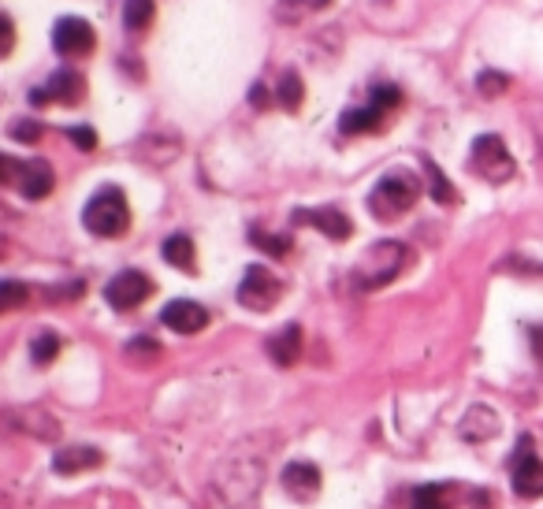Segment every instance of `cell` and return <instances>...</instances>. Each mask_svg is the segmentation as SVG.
<instances>
[{"instance_id":"e0dca14e","label":"cell","mask_w":543,"mask_h":509,"mask_svg":"<svg viewBox=\"0 0 543 509\" xmlns=\"http://www.w3.org/2000/svg\"><path fill=\"white\" fill-rule=\"evenodd\" d=\"M454 502V487L451 483H421L413 491L410 506L413 509H447Z\"/></svg>"},{"instance_id":"9c48e42d","label":"cell","mask_w":543,"mask_h":509,"mask_svg":"<svg viewBox=\"0 0 543 509\" xmlns=\"http://www.w3.org/2000/svg\"><path fill=\"white\" fill-rule=\"evenodd\" d=\"M82 97H86V79H82L79 71H71V67H60L56 75H49V82H45L41 90L30 93V101H34V105H45V101L79 105Z\"/></svg>"},{"instance_id":"7a4b0ae2","label":"cell","mask_w":543,"mask_h":509,"mask_svg":"<svg viewBox=\"0 0 543 509\" xmlns=\"http://www.w3.org/2000/svg\"><path fill=\"white\" fill-rule=\"evenodd\" d=\"M82 223H86V231L97 235V238L127 235V227H131V205H127L123 190L108 186V190H101V194H93L90 205H86V212H82Z\"/></svg>"},{"instance_id":"d4e9b609","label":"cell","mask_w":543,"mask_h":509,"mask_svg":"<svg viewBox=\"0 0 543 509\" xmlns=\"http://www.w3.org/2000/svg\"><path fill=\"white\" fill-rule=\"evenodd\" d=\"M506 86H510V79H506L503 71H484L477 79V90L484 97H499V93H506Z\"/></svg>"},{"instance_id":"5b68a950","label":"cell","mask_w":543,"mask_h":509,"mask_svg":"<svg viewBox=\"0 0 543 509\" xmlns=\"http://www.w3.org/2000/svg\"><path fill=\"white\" fill-rule=\"evenodd\" d=\"M469 168L477 171L480 179L499 186L514 175V157H510V149L499 134H480L473 142V153H469Z\"/></svg>"},{"instance_id":"cb8c5ba5","label":"cell","mask_w":543,"mask_h":509,"mask_svg":"<svg viewBox=\"0 0 543 509\" xmlns=\"http://www.w3.org/2000/svg\"><path fill=\"white\" fill-rule=\"evenodd\" d=\"M253 246L272 253V257H287L291 253V238H276V235H261V231H253Z\"/></svg>"},{"instance_id":"d6a6232c","label":"cell","mask_w":543,"mask_h":509,"mask_svg":"<svg viewBox=\"0 0 543 509\" xmlns=\"http://www.w3.org/2000/svg\"><path fill=\"white\" fill-rule=\"evenodd\" d=\"M287 4H298V8H324V4H332V0H283V8Z\"/></svg>"},{"instance_id":"ac0fdd59","label":"cell","mask_w":543,"mask_h":509,"mask_svg":"<svg viewBox=\"0 0 543 509\" xmlns=\"http://www.w3.org/2000/svg\"><path fill=\"white\" fill-rule=\"evenodd\" d=\"M194 257H198V253H194L190 235H172L164 242V261L172 264V268H179V272H194V268H198Z\"/></svg>"},{"instance_id":"2e32d148","label":"cell","mask_w":543,"mask_h":509,"mask_svg":"<svg viewBox=\"0 0 543 509\" xmlns=\"http://www.w3.org/2000/svg\"><path fill=\"white\" fill-rule=\"evenodd\" d=\"M384 123V112L376 105H358V108H346L343 119H339V131L343 134H372L380 131Z\"/></svg>"},{"instance_id":"277c9868","label":"cell","mask_w":543,"mask_h":509,"mask_svg":"<svg viewBox=\"0 0 543 509\" xmlns=\"http://www.w3.org/2000/svg\"><path fill=\"white\" fill-rule=\"evenodd\" d=\"M0 179L8 186H15L23 197H30V201H41V197L53 194V168L45 164V160H27V164H15L12 157L0 160Z\"/></svg>"},{"instance_id":"83f0119b","label":"cell","mask_w":543,"mask_h":509,"mask_svg":"<svg viewBox=\"0 0 543 509\" xmlns=\"http://www.w3.org/2000/svg\"><path fill=\"white\" fill-rule=\"evenodd\" d=\"M67 138L79 145V149H86V153H90V149H97V134H93V127H71V131H67Z\"/></svg>"},{"instance_id":"f1b7e54d","label":"cell","mask_w":543,"mask_h":509,"mask_svg":"<svg viewBox=\"0 0 543 509\" xmlns=\"http://www.w3.org/2000/svg\"><path fill=\"white\" fill-rule=\"evenodd\" d=\"M0 27H4V45H0V53L8 56L12 53V45H15V27H12V19H8V15H0Z\"/></svg>"},{"instance_id":"484cf974","label":"cell","mask_w":543,"mask_h":509,"mask_svg":"<svg viewBox=\"0 0 543 509\" xmlns=\"http://www.w3.org/2000/svg\"><path fill=\"white\" fill-rule=\"evenodd\" d=\"M12 138H15V142H38V138H41V123H38V119H15V123H12Z\"/></svg>"},{"instance_id":"6da1fadb","label":"cell","mask_w":543,"mask_h":509,"mask_svg":"<svg viewBox=\"0 0 543 509\" xmlns=\"http://www.w3.org/2000/svg\"><path fill=\"white\" fill-rule=\"evenodd\" d=\"M406 264V246L402 242H372L361 261L354 264V287L358 290H380L387 287Z\"/></svg>"},{"instance_id":"8fae6325","label":"cell","mask_w":543,"mask_h":509,"mask_svg":"<svg viewBox=\"0 0 543 509\" xmlns=\"http://www.w3.org/2000/svg\"><path fill=\"white\" fill-rule=\"evenodd\" d=\"M160 320H164V327L179 331V335H198L201 327L209 324V309L190 298H179V301H168V305H164Z\"/></svg>"},{"instance_id":"5bb4252c","label":"cell","mask_w":543,"mask_h":509,"mask_svg":"<svg viewBox=\"0 0 543 509\" xmlns=\"http://www.w3.org/2000/svg\"><path fill=\"white\" fill-rule=\"evenodd\" d=\"M298 353H302V327L298 324H287L283 331H276V335L268 339V357H272L279 368H291L294 361H298Z\"/></svg>"},{"instance_id":"4dcf8cb0","label":"cell","mask_w":543,"mask_h":509,"mask_svg":"<svg viewBox=\"0 0 543 509\" xmlns=\"http://www.w3.org/2000/svg\"><path fill=\"white\" fill-rule=\"evenodd\" d=\"M532 353H536V361L543 365V327H536V331H532Z\"/></svg>"},{"instance_id":"603a6c76","label":"cell","mask_w":543,"mask_h":509,"mask_svg":"<svg viewBox=\"0 0 543 509\" xmlns=\"http://www.w3.org/2000/svg\"><path fill=\"white\" fill-rule=\"evenodd\" d=\"M369 105H376L380 112H391V108L402 105V90L398 86H391V82H380V86H372V97H369Z\"/></svg>"},{"instance_id":"8992f818","label":"cell","mask_w":543,"mask_h":509,"mask_svg":"<svg viewBox=\"0 0 543 509\" xmlns=\"http://www.w3.org/2000/svg\"><path fill=\"white\" fill-rule=\"evenodd\" d=\"M279 298H283V283L268 268L250 264L239 283V305H246L250 313H268Z\"/></svg>"},{"instance_id":"7402d4cb","label":"cell","mask_w":543,"mask_h":509,"mask_svg":"<svg viewBox=\"0 0 543 509\" xmlns=\"http://www.w3.org/2000/svg\"><path fill=\"white\" fill-rule=\"evenodd\" d=\"M56 353H60V335H53V331H41L38 339L30 342V357H34V365H53Z\"/></svg>"},{"instance_id":"52a82bcc","label":"cell","mask_w":543,"mask_h":509,"mask_svg":"<svg viewBox=\"0 0 543 509\" xmlns=\"http://www.w3.org/2000/svg\"><path fill=\"white\" fill-rule=\"evenodd\" d=\"M153 294V279L142 272H120V275H112L108 279V287H105V301L112 305V309H120V313H127V309H138L142 301Z\"/></svg>"},{"instance_id":"9a60e30c","label":"cell","mask_w":543,"mask_h":509,"mask_svg":"<svg viewBox=\"0 0 543 509\" xmlns=\"http://www.w3.org/2000/svg\"><path fill=\"white\" fill-rule=\"evenodd\" d=\"M105 457H101V450H93V446H67V450H60V454L53 457V469L60 472V476H75V472H86V469H97Z\"/></svg>"},{"instance_id":"44dd1931","label":"cell","mask_w":543,"mask_h":509,"mask_svg":"<svg viewBox=\"0 0 543 509\" xmlns=\"http://www.w3.org/2000/svg\"><path fill=\"white\" fill-rule=\"evenodd\" d=\"M276 97H279V105L287 108V112H298V105H302V97H305V86H302V79L294 75V71H287L283 79H279V90H276Z\"/></svg>"},{"instance_id":"d6986e66","label":"cell","mask_w":543,"mask_h":509,"mask_svg":"<svg viewBox=\"0 0 543 509\" xmlns=\"http://www.w3.org/2000/svg\"><path fill=\"white\" fill-rule=\"evenodd\" d=\"M153 15H157V4H153V0H123V23H127L131 34L149 30Z\"/></svg>"},{"instance_id":"4316f807","label":"cell","mask_w":543,"mask_h":509,"mask_svg":"<svg viewBox=\"0 0 543 509\" xmlns=\"http://www.w3.org/2000/svg\"><path fill=\"white\" fill-rule=\"evenodd\" d=\"M27 298H30V290L19 287V283H4V287H0V305H4V309H15V305H23Z\"/></svg>"},{"instance_id":"4fadbf2b","label":"cell","mask_w":543,"mask_h":509,"mask_svg":"<svg viewBox=\"0 0 543 509\" xmlns=\"http://www.w3.org/2000/svg\"><path fill=\"white\" fill-rule=\"evenodd\" d=\"M283 491L298 502H313L320 495V469L313 461H291L283 469Z\"/></svg>"},{"instance_id":"3957f363","label":"cell","mask_w":543,"mask_h":509,"mask_svg":"<svg viewBox=\"0 0 543 509\" xmlns=\"http://www.w3.org/2000/svg\"><path fill=\"white\" fill-rule=\"evenodd\" d=\"M417 194H421V183L413 179L410 171H391L372 186L369 212L376 220H398L417 205Z\"/></svg>"},{"instance_id":"836d02e7","label":"cell","mask_w":543,"mask_h":509,"mask_svg":"<svg viewBox=\"0 0 543 509\" xmlns=\"http://www.w3.org/2000/svg\"><path fill=\"white\" fill-rule=\"evenodd\" d=\"M536 131H540V142H543V116H540V127H536Z\"/></svg>"},{"instance_id":"ba28073f","label":"cell","mask_w":543,"mask_h":509,"mask_svg":"<svg viewBox=\"0 0 543 509\" xmlns=\"http://www.w3.org/2000/svg\"><path fill=\"white\" fill-rule=\"evenodd\" d=\"M53 45L60 56H71V60H75V56L93 53L97 34H93V27L86 19H79V15H64V19L53 27Z\"/></svg>"},{"instance_id":"ffe728a7","label":"cell","mask_w":543,"mask_h":509,"mask_svg":"<svg viewBox=\"0 0 543 509\" xmlns=\"http://www.w3.org/2000/svg\"><path fill=\"white\" fill-rule=\"evenodd\" d=\"M421 164H424V175H428V183H432V197H436L439 205H454V201H458V194H454L451 179H447V175L436 168V160L424 157Z\"/></svg>"},{"instance_id":"30bf717a","label":"cell","mask_w":543,"mask_h":509,"mask_svg":"<svg viewBox=\"0 0 543 509\" xmlns=\"http://www.w3.org/2000/svg\"><path fill=\"white\" fill-rule=\"evenodd\" d=\"M514 491L521 498H543V461L529 454V439L514 454Z\"/></svg>"},{"instance_id":"1f68e13d","label":"cell","mask_w":543,"mask_h":509,"mask_svg":"<svg viewBox=\"0 0 543 509\" xmlns=\"http://www.w3.org/2000/svg\"><path fill=\"white\" fill-rule=\"evenodd\" d=\"M250 97H253V105H257V108H265L268 101H272V97H268V93H265V86H253Z\"/></svg>"},{"instance_id":"f546056e","label":"cell","mask_w":543,"mask_h":509,"mask_svg":"<svg viewBox=\"0 0 543 509\" xmlns=\"http://www.w3.org/2000/svg\"><path fill=\"white\" fill-rule=\"evenodd\" d=\"M131 353H149V357H157L160 346H157L153 339H134V342H131Z\"/></svg>"},{"instance_id":"7c38bea8","label":"cell","mask_w":543,"mask_h":509,"mask_svg":"<svg viewBox=\"0 0 543 509\" xmlns=\"http://www.w3.org/2000/svg\"><path fill=\"white\" fill-rule=\"evenodd\" d=\"M294 223L317 227L320 235H328L332 242H346V238L354 235V223H350V216H343L339 209H298V212H294Z\"/></svg>"}]
</instances>
